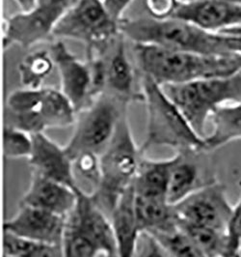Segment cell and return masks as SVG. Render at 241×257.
Instances as JSON below:
<instances>
[{"label":"cell","instance_id":"cell-16","mask_svg":"<svg viewBox=\"0 0 241 257\" xmlns=\"http://www.w3.org/2000/svg\"><path fill=\"white\" fill-rule=\"evenodd\" d=\"M203 151L179 150L177 151L171 170L167 200L177 205L191 193L215 180L204 177L202 160Z\"/></svg>","mask_w":241,"mask_h":257},{"label":"cell","instance_id":"cell-31","mask_svg":"<svg viewBox=\"0 0 241 257\" xmlns=\"http://www.w3.org/2000/svg\"><path fill=\"white\" fill-rule=\"evenodd\" d=\"M228 247L225 257H237L238 244L241 240V197L233 206L231 218L227 228Z\"/></svg>","mask_w":241,"mask_h":257},{"label":"cell","instance_id":"cell-5","mask_svg":"<svg viewBox=\"0 0 241 257\" xmlns=\"http://www.w3.org/2000/svg\"><path fill=\"white\" fill-rule=\"evenodd\" d=\"M75 107L61 90L53 88L21 89L12 92L6 102L5 126L25 131L30 135L48 128L75 125Z\"/></svg>","mask_w":241,"mask_h":257},{"label":"cell","instance_id":"cell-13","mask_svg":"<svg viewBox=\"0 0 241 257\" xmlns=\"http://www.w3.org/2000/svg\"><path fill=\"white\" fill-rule=\"evenodd\" d=\"M67 218L32 206L20 204V209L4 223V231L35 242L63 243Z\"/></svg>","mask_w":241,"mask_h":257},{"label":"cell","instance_id":"cell-40","mask_svg":"<svg viewBox=\"0 0 241 257\" xmlns=\"http://www.w3.org/2000/svg\"><path fill=\"white\" fill-rule=\"evenodd\" d=\"M102 1H103V0H102Z\"/></svg>","mask_w":241,"mask_h":257},{"label":"cell","instance_id":"cell-7","mask_svg":"<svg viewBox=\"0 0 241 257\" xmlns=\"http://www.w3.org/2000/svg\"><path fill=\"white\" fill-rule=\"evenodd\" d=\"M128 103L104 91L89 106L77 113L74 133L65 146L73 161L80 155L101 156L106 150Z\"/></svg>","mask_w":241,"mask_h":257},{"label":"cell","instance_id":"cell-26","mask_svg":"<svg viewBox=\"0 0 241 257\" xmlns=\"http://www.w3.org/2000/svg\"><path fill=\"white\" fill-rule=\"evenodd\" d=\"M33 150L32 135L25 131L4 127L3 132V151L7 159H29Z\"/></svg>","mask_w":241,"mask_h":257},{"label":"cell","instance_id":"cell-28","mask_svg":"<svg viewBox=\"0 0 241 257\" xmlns=\"http://www.w3.org/2000/svg\"><path fill=\"white\" fill-rule=\"evenodd\" d=\"M154 237L165 246L173 257H209L179 229L171 234L156 235Z\"/></svg>","mask_w":241,"mask_h":257},{"label":"cell","instance_id":"cell-33","mask_svg":"<svg viewBox=\"0 0 241 257\" xmlns=\"http://www.w3.org/2000/svg\"><path fill=\"white\" fill-rule=\"evenodd\" d=\"M134 0H103L106 11L116 22L120 23L123 20V14Z\"/></svg>","mask_w":241,"mask_h":257},{"label":"cell","instance_id":"cell-24","mask_svg":"<svg viewBox=\"0 0 241 257\" xmlns=\"http://www.w3.org/2000/svg\"><path fill=\"white\" fill-rule=\"evenodd\" d=\"M5 257H64L62 244H48L28 240L4 231Z\"/></svg>","mask_w":241,"mask_h":257},{"label":"cell","instance_id":"cell-22","mask_svg":"<svg viewBox=\"0 0 241 257\" xmlns=\"http://www.w3.org/2000/svg\"><path fill=\"white\" fill-rule=\"evenodd\" d=\"M213 130L204 138V152L241 140V102L218 107L211 115Z\"/></svg>","mask_w":241,"mask_h":257},{"label":"cell","instance_id":"cell-12","mask_svg":"<svg viewBox=\"0 0 241 257\" xmlns=\"http://www.w3.org/2000/svg\"><path fill=\"white\" fill-rule=\"evenodd\" d=\"M67 224L86 235L102 253H117L111 220L95 202L91 193L77 189L76 207L67 217Z\"/></svg>","mask_w":241,"mask_h":257},{"label":"cell","instance_id":"cell-32","mask_svg":"<svg viewBox=\"0 0 241 257\" xmlns=\"http://www.w3.org/2000/svg\"><path fill=\"white\" fill-rule=\"evenodd\" d=\"M180 0H145L150 17L155 20H166L173 17Z\"/></svg>","mask_w":241,"mask_h":257},{"label":"cell","instance_id":"cell-30","mask_svg":"<svg viewBox=\"0 0 241 257\" xmlns=\"http://www.w3.org/2000/svg\"><path fill=\"white\" fill-rule=\"evenodd\" d=\"M132 257H173L151 233L141 232Z\"/></svg>","mask_w":241,"mask_h":257},{"label":"cell","instance_id":"cell-39","mask_svg":"<svg viewBox=\"0 0 241 257\" xmlns=\"http://www.w3.org/2000/svg\"><path fill=\"white\" fill-rule=\"evenodd\" d=\"M181 1H186V0H181Z\"/></svg>","mask_w":241,"mask_h":257},{"label":"cell","instance_id":"cell-29","mask_svg":"<svg viewBox=\"0 0 241 257\" xmlns=\"http://www.w3.org/2000/svg\"><path fill=\"white\" fill-rule=\"evenodd\" d=\"M74 168L76 178L80 176L84 180L89 182L92 192H95L101 182V161L100 156L95 154H83L74 160Z\"/></svg>","mask_w":241,"mask_h":257},{"label":"cell","instance_id":"cell-23","mask_svg":"<svg viewBox=\"0 0 241 257\" xmlns=\"http://www.w3.org/2000/svg\"><path fill=\"white\" fill-rule=\"evenodd\" d=\"M178 229L184 233L209 257H225L228 247L226 232L193 224L178 219Z\"/></svg>","mask_w":241,"mask_h":257},{"label":"cell","instance_id":"cell-6","mask_svg":"<svg viewBox=\"0 0 241 257\" xmlns=\"http://www.w3.org/2000/svg\"><path fill=\"white\" fill-rule=\"evenodd\" d=\"M189 122L191 127L205 138L207 119L218 107L241 102V71L229 77H213L182 84L160 85Z\"/></svg>","mask_w":241,"mask_h":257},{"label":"cell","instance_id":"cell-35","mask_svg":"<svg viewBox=\"0 0 241 257\" xmlns=\"http://www.w3.org/2000/svg\"><path fill=\"white\" fill-rule=\"evenodd\" d=\"M222 34H226V35H231V36H239L241 37V26H234L231 28L226 29L222 32H220Z\"/></svg>","mask_w":241,"mask_h":257},{"label":"cell","instance_id":"cell-8","mask_svg":"<svg viewBox=\"0 0 241 257\" xmlns=\"http://www.w3.org/2000/svg\"><path fill=\"white\" fill-rule=\"evenodd\" d=\"M120 34V23L111 18L102 0H77L53 30V37L85 44L87 57L104 54Z\"/></svg>","mask_w":241,"mask_h":257},{"label":"cell","instance_id":"cell-25","mask_svg":"<svg viewBox=\"0 0 241 257\" xmlns=\"http://www.w3.org/2000/svg\"><path fill=\"white\" fill-rule=\"evenodd\" d=\"M54 67L51 53L47 51L32 52L19 65V73L23 85L28 89L42 87Z\"/></svg>","mask_w":241,"mask_h":257},{"label":"cell","instance_id":"cell-1","mask_svg":"<svg viewBox=\"0 0 241 257\" xmlns=\"http://www.w3.org/2000/svg\"><path fill=\"white\" fill-rule=\"evenodd\" d=\"M120 31L133 44L205 55H241V37L209 32L182 20L151 17L122 20Z\"/></svg>","mask_w":241,"mask_h":257},{"label":"cell","instance_id":"cell-15","mask_svg":"<svg viewBox=\"0 0 241 257\" xmlns=\"http://www.w3.org/2000/svg\"><path fill=\"white\" fill-rule=\"evenodd\" d=\"M33 150L28 159L32 172L77 189L74 161L66 151L65 146L52 141L45 133L32 135Z\"/></svg>","mask_w":241,"mask_h":257},{"label":"cell","instance_id":"cell-3","mask_svg":"<svg viewBox=\"0 0 241 257\" xmlns=\"http://www.w3.org/2000/svg\"><path fill=\"white\" fill-rule=\"evenodd\" d=\"M141 93L147 107V137L141 146L146 153L152 146L204 152V139L200 137L178 106L152 77L141 74Z\"/></svg>","mask_w":241,"mask_h":257},{"label":"cell","instance_id":"cell-17","mask_svg":"<svg viewBox=\"0 0 241 257\" xmlns=\"http://www.w3.org/2000/svg\"><path fill=\"white\" fill-rule=\"evenodd\" d=\"M77 189H72L32 172L29 187L21 204L32 206L67 218L76 207Z\"/></svg>","mask_w":241,"mask_h":257},{"label":"cell","instance_id":"cell-37","mask_svg":"<svg viewBox=\"0 0 241 257\" xmlns=\"http://www.w3.org/2000/svg\"><path fill=\"white\" fill-rule=\"evenodd\" d=\"M99 257H118V254L117 253H115V254H104V253H102Z\"/></svg>","mask_w":241,"mask_h":257},{"label":"cell","instance_id":"cell-20","mask_svg":"<svg viewBox=\"0 0 241 257\" xmlns=\"http://www.w3.org/2000/svg\"><path fill=\"white\" fill-rule=\"evenodd\" d=\"M135 213L140 232H148L156 236L178 230L176 208L167 199L135 194Z\"/></svg>","mask_w":241,"mask_h":257},{"label":"cell","instance_id":"cell-9","mask_svg":"<svg viewBox=\"0 0 241 257\" xmlns=\"http://www.w3.org/2000/svg\"><path fill=\"white\" fill-rule=\"evenodd\" d=\"M77 0H37L29 12L16 14L4 23L3 48L19 45L24 49L50 40L53 30Z\"/></svg>","mask_w":241,"mask_h":257},{"label":"cell","instance_id":"cell-10","mask_svg":"<svg viewBox=\"0 0 241 257\" xmlns=\"http://www.w3.org/2000/svg\"><path fill=\"white\" fill-rule=\"evenodd\" d=\"M174 206L178 219L226 233L233 211L225 187L217 181L203 186Z\"/></svg>","mask_w":241,"mask_h":257},{"label":"cell","instance_id":"cell-34","mask_svg":"<svg viewBox=\"0 0 241 257\" xmlns=\"http://www.w3.org/2000/svg\"><path fill=\"white\" fill-rule=\"evenodd\" d=\"M15 1H17V3L20 5L23 12L31 11L35 7L37 2V0H15Z\"/></svg>","mask_w":241,"mask_h":257},{"label":"cell","instance_id":"cell-14","mask_svg":"<svg viewBox=\"0 0 241 257\" xmlns=\"http://www.w3.org/2000/svg\"><path fill=\"white\" fill-rule=\"evenodd\" d=\"M172 18L185 21L209 32L220 33L241 26V5L220 0H180Z\"/></svg>","mask_w":241,"mask_h":257},{"label":"cell","instance_id":"cell-21","mask_svg":"<svg viewBox=\"0 0 241 257\" xmlns=\"http://www.w3.org/2000/svg\"><path fill=\"white\" fill-rule=\"evenodd\" d=\"M174 161V156L163 160H151L144 156L132 184L135 194L144 197L167 199Z\"/></svg>","mask_w":241,"mask_h":257},{"label":"cell","instance_id":"cell-18","mask_svg":"<svg viewBox=\"0 0 241 257\" xmlns=\"http://www.w3.org/2000/svg\"><path fill=\"white\" fill-rule=\"evenodd\" d=\"M125 36L121 33L103 54L106 61V89L127 101L143 102L141 91H134V72L127 55Z\"/></svg>","mask_w":241,"mask_h":257},{"label":"cell","instance_id":"cell-36","mask_svg":"<svg viewBox=\"0 0 241 257\" xmlns=\"http://www.w3.org/2000/svg\"><path fill=\"white\" fill-rule=\"evenodd\" d=\"M187 1V0H186ZM220 1H224V2H228V3H232V4H240L241 0H220Z\"/></svg>","mask_w":241,"mask_h":257},{"label":"cell","instance_id":"cell-19","mask_svg":"<svg viewBox=\"0 0 241 257\" xmlns=\"http://www.w3.org/2000/svg\"><path fill=\"white\" fill-rule=\"evenodd\" d=\"M110 220L118 257H132L140 236L135 213V193L130 186L114 208Z\"/></svg>","mask_w":241,"mask_h":257},{"label":"cell","instance_id":"cell-4","mask_svg":"<svg viewBox=\"0 0 241 257\" xmlns=\"http://www.w3.org/2000/svg\"><path fill=\"white\" fill-rule=\"evenodd\" d=\"M145 154L134 141L127 110L119 121L112 142L100 156L101 182L91 193L109 219L122 195L132 186Z\"/></svg>","mask_w":241,"mask_h":257},{"label":"cell","instance_id":"cell-2","mask_svg":"<svg viewBox=\"0 0 241 257\" xmlns=\"http://www.w3.org/2000/svg\"><path fill=\"white\" fill-rule=\"evenodd\" d=\"M133 46L141 74L152 77L159 85L229 77L241 71V55H205L152 45Z\"/></svg>","mask_w":241,"mask_h":257},{"label":"cell","instance_id":"cell-38","mask_svg":"<svg viewBox=\"0 0 241 257\" xmlns=\"http://www.w3.org/2000/svg\"><path fill=\"white\" fill-rule=\"evenodd\" d=\"M237 257H241V240L238 244V249H237Z\"/></svg>","mask_w":241,"mask_h":257},{"label":"cell","instance_id":"cell-11","mask_svg":"<svg viewBox=\"0 0 241 257\" xmlns=\"http://www.w3.org/2000/svg\"><path fill=\"white\" fill-rule=\"evenodd\" d=\"M50 53L58 70L61 91L78 113L93 102L89 65L78 60L60 40L51 44Z\"/></svg>","mask_w":241,"mask_h":257},{"label":"cell","instance_id":"cell-27","mask_svg":"<svg viewBox=\"0 0 241 257\" xmlns=\"http://www.w3.org/2000/svg\"><path fill=\"white\" fill-rule=\"evenodd\" d=\"M64 257H99L102 252L89 238L66 222L64 234Z\"/></svg>","mask_w":241,"mask_h":257}]
</instances>
